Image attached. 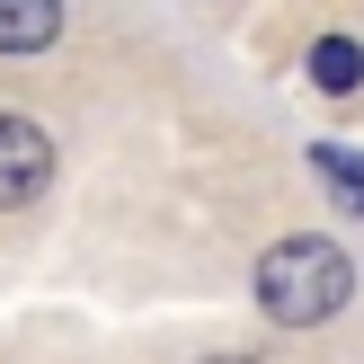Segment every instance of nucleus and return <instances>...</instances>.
I'll list each match as a JSON object with an SVG mask.
<instances>
[{"instance_id":"nucleus-1","label":"nucleus","mask_w":364,"mask_h":364,"mask_svg":"<svg viewBox=\"0 0 364 364\" xmlns=\"http://www.w3.org/2000/svg\"><path fill=\"white\" fill-rule=\"evenodd\" d=\"M347 294H355V258L338 240H276L258 258V311L276 329H311V320L347 311Z\"/></svg>"},{"instance_id":"nucleus-2","label":"nucleus","mask_w":364,"mask_h":364,"mask_svg":"<svg viewBox=\"0 0 364 364\" xmlns=\"http://www.w3.org/2000/svg\"><path fill=\"white\" fill-rule=\"evenodd\" d=\"M45 178H53V142H45V124L0 116V213H9V205H36V196H45Z\"/></svg>"},{"instance_id":"nucleus-3","label":"nucleus","mask_w":364,"mask_h":364,"mask_svg":"<svg viewBox=\"0 0 364 364\" xmlns=\"http://www.w3.org/2000/svg\"><path fill=\"white\" fill-rule=\"evenodd\" d=\"M63 36V0H0V53H45Z\"/></svg>"},{"instance_id":"nucleus-4","label":"nucleus","mask_w":364,"mask_h":364,"mask_svg":"<svg viewBox=\"0 0 364 364\" xmlns=\"http://www.w3.org/2000/svg\"><path fill=\"white\" fill-rule=\"evenodd\" d=\"M311 80L329 89V98L364 89V45H347V36H320V45H311Z\"/></svg>"},{"instance_id":"nucleus-5","label":"nucleus","mask_w":364,"mask_h":364,"mask_svg":"<svg viewBox=\"0 0 364 364\" xmlns=\"http://www.w3.org/2000/svg\"><path fill=\"white\" fill-rule=\"evenodd\" d=\"M311 169L329 178L338 196H347V213H364V160H355V151H338V142H320V151H311Z\"/></svg>"},{"instance_id":"nucleus-6","label":"nucleus","mask_w":364,"mask_h":364,"mask_svg":"<svg viewBox=\"0 0 364 364\" xmlns=\"http://www.w3.org/2000/svg\"><path fill=\"white\" fill-rule=\"evenodd\" d=\"M205 364H249V355H205Z\"/></svg>"}]
</instances>
